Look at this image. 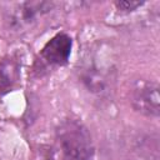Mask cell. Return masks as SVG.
<instances>
[{"instance_id":"obj_2","label":"cell","mask_w":160,"mask_h":160,"mask_svg":"<svg viewBox=\"0 0 160 160\" xmlns=\"http://www.w3.org/2000/svg\"><path fill=\"white\" fill-rule=\"evenodd\" d=\"M131 104L134 109L145 116H159L160 111V96L159 86L151 81H138L131 96Z\"/></svg>"},{"instance_id":"obj_4","label":"cell","mask_w":160,"mask_h":160,"mask_svg":"<svg viewBox=\"0 0 160 160\" xmlns=\"http://www.w3.org/2000/svg\"><path fill=\"white\" fill-rule=\"evenodd\" d=\"M51 2H24L20 5V10L19 12L15 15L14 21L19 25L22 24H29L31 22L36 16L41 15L42 12H46L50 8H51Z\"/></svg>"},{"instance_id":"obj_1","label":"cell","mask_w":160,"mask_h":160,"mask_svg":"<svg viewBox=\"0 0 160 160\" xmlns=\"http://www.w3.org/2000/svg\"><path fill=\"white\" fill-rule=\"evenodd\" d=\"M56 136L66 160H92L95 149L89 130L78 120H64Z\"/></svg>"},{"instance_id":"obj_3","label":"cell","mask_w":160,"mask_h":160,"mask_svg":"<svg viewBox=\"0 0 160 160\" xmlns=\"http://www.w3.org/2000/svg\"><path fill=\"white\" fill-rule=\"evenodd\" d=\"M72 40L68 34L60 32L51 38L42 48L40 55L49 65H65L70 58Z\"/></svg>"},{"instance_id":"obj_5","label":"cell","mask_w":160,"mask_h":160,"mask_svg":"<svg viewBox=\"0 0 160 160\" xmlns=\"http://www.w3.org/2000/svg\"><path fill=\"white\" fill-rule=\"evenodd\" d=\"M144 2L142 1H134V0H122V1H116L115 6L121 10V11H132L135 9H138L139 6H141Z\"/></svg>"}]
</instances>
